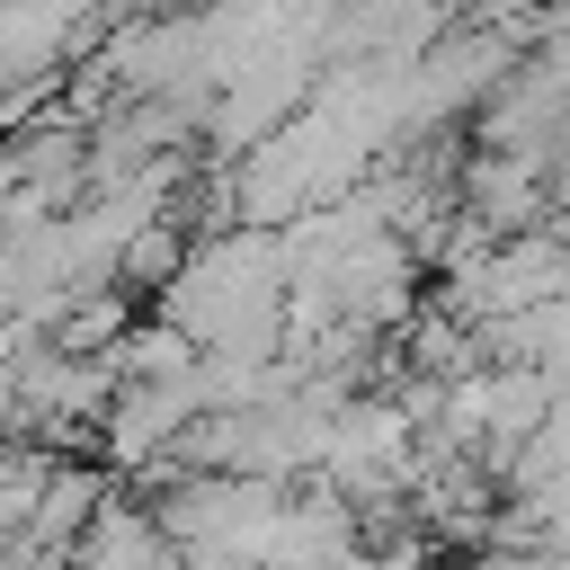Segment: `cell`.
I'll return each mask as SVG.
<instances>
[{"mask_svg":"<svg viewBox=\"0 0 570 570\" xmlns=\"http://www.w3.org/2000/svg\"><path fill=\"white\" fill-rule=\"evenodd\" d=\"M196 410H205L196 383H125L116 374V392L98 410V463L107 472H169V454L196 428Z\"/></svg>","mask_w":570,"mask_h":570,"instance_id":"obj_1","label":"cell"},{"mask_svg":"<svg viewBox=\"0 0 570 570\" xmlns=\"http://www.w3.org/2000/svg\"><path fill=\"white\" fill-rule=\"evenodd\" d=\"M356 543H365L356 508L312 481V490H285V499H276V525H267L258 561H267V570H338Z\"/></svg>","mask_w":570,"mask_h":570,"instance_id":"obj_2","label":"cell"},{"mask_svg":"<svg viewBox=\"0 0 570 570\" xmlns=\"http://www.w3.org/2000/svg\"><path fill=\"white\" fill-rule=\"evenodd\" d=\"M71 570H178V543L169 525L151 517V499H116L89 517V534L71 543Z\"/></svg>","mask_w":570,"mask_h":570,"instance_id":"obj_3","label":"cell"}]
</instances>
